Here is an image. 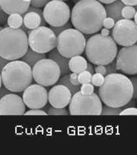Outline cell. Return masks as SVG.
<instances>
[{
	"label": "cell",
	"mask_w": 137,
	"mask_h": 155,
	"mask_svg": "<svg viewBox=\"0 0 137 155\" xmlns=\"http://www.w3.org/2000/svg\"><path fill=\"white\" fill-rule=\"evenodd\" d=\"M107 17L104 5L97 0H79L71 11V24L84 34H93L103 28Z\"/></svg>",
	"instance_id": "obj_1"
},
{
	"label": "cell",
	"mask_w": 137,
	"mask_h": 155,
	"mask_svg": "<svg viewBox=\"0 0 137 155\" xmlns=\"http://www.w3.org/2000/svg\"><path fill=\"white\" fill-rule=\"evenodd\" d=\"M98 96L105 105L123 107L132 99V84L124 74L116 72L106 75L103 85L98 89Z\"/></svg>",
	"instance_id": "obj_2"
},
{
	"label": "cell",
	"mask_w": 137,
	"mask_h": 155,
	"mask_svg": "<svg viewBox=\"0 0 137 155\" xmlns=\"http://www.w3.org/2000/svg\"><path fill=\"white\" fill-rule=\"evenodd\" d=\"M85 50L87 59L95 65H107L114 60L118 53L117 45L113 38L101 34L89 38Z\"/></svg>",
	"instance_id": "obj_3"
},
{
	"label": "cell",
	"mask_w": 137,
	"mask_h": 155,
	"mask_svg": "<svg viewBox=\"0 0 137 155\" xmlns=\"http://www.w3.org/2000/svg\"><path fill=\"white\" fill-rule=\"evenodd\" d=\"M2 84L11 92H22L33 81L32 68L22 60H13L1 72Z\"/></svg>",
	"instance_id": "obj_4"
},
{
	"label": "cell",
	"mask_w": 137,
	"mask_h": 155,
	"mask_svg": "<svg viewBox=\"0 0 137 155\" xmlns=\"http://www.w3.org/2000/svg\"><path fill=\"white\" fill-rule=\"evenodd\" d=\"M29 48L27 35L21 29L9 27L0 31V56L9 61L19 60Z\"/></svg>",
	"instance_id": "obj_5"
},
{
	"label": "cell",
	"mask_w": 137,
	"mask_h": 155,
	"mask_svg": "<svg viewBox=\"0 0 137 155\" xmlns=\"http://www.w3.org/2000/svg\"><path fill=\"white\" fill-rule=\"evenodd\" d=\"M85 45L83 34L74 28L67 29L57 36V50L66 58L81 55L85 50Z\"/></svg>",
	"instance_id": "obj_6"
},
{
	"label": "cell",
	"mask_w": 137,
	"mask_h": 155,
	"mask_svg": "<svg viewBox=\"0 0 137 155\" xmlns=\"http://www.w3.org/2000/svg\"><path fill=\"white\" fill-rule=\"evenodd\" d=\"M102 107V102L96 94L85 95L79 91L72 95L69 113L71 115H101Z\"/></svg>",
	"instance_id": "obj_7"
},
{
	"label": "cell",
	"mask_w": 137,
	"mask_h": 155,
	"mask_svg": "<svg viewBox=\"0 0 137 155\" xmlns=\"http://www.w3.org/2000/svg\"><path fill=\"white\" fill-rule=\"evenodd\" d=\"M29 47L41 54L49 53L57 46V35L50 28L39 26L28 34Z\"/></svg>",
	"instance_id": "obj_8"
},
{
	"label": "cell",
	"mask_w": 137,
	"mask_h": 155,
	"mask_svg": "<svg viewBox=\"0 0 137 155\" xmlns=\"http://www.w3.org/2000/svg\"><path fill=\"white\" fill-rule=\"evenodd\" d=\"M33 80L38 84L44 87L55 85L61 76L58 65L51 59H42L32 68Z\"/></svg>",
	"instance_id": "obj_9"
},
{
	"label": "cell",
	"mask_w": 137,
	"mask_h": 155,
	"mask_svg": "<svg viewBox=\"0 0 137 155\" xmlns=\"http://www.w3.org/2000/svg\"><path fill=\"white\" fill-rule=\"evenodd\" d=\"M43 15L45 21L50 26H61L69 21L71 10L64 1L51 0L44 7Z\"/></svg>",
	"instance_id": "obj_10"
},
{
	"label": "cell",
	"mask_w": 137,
	"mask_h": 155,
	"mask_svg": "<svg viewBox=\"0 0 137 155\" xmlns=\"http://www.w3.org/2000/svg\"><path fill=\"white\" fill-rule=\"evenodd\" d=\"M111 37L116 44L126 47L136 44L137 41V25L131 19H121L115 22Z\"/></svg>",
	"instance_id": "obj_11"
},
{
	"label": "cell",
	"mask_w": 137,
	"mask_h": 155,
	"mask_svg": "<svg viewBox=\"0 0 137 155\" xmlns=\"http://www.w3.org/2000/svg\"><path fill=\"white\" fill-rule=\"evenodd\" d=\"M117 70L128 75H136L137 73V46L136 44L123 47L116 56Z\"/></svg>",
	"instance_id": "obj_12"
},
{
	"label": "cell",
	"mask_w": 137,
	"mask_h": 155,
	"mask_svg": "<svg viewBox=\"0 0 137 155\" xmlns=\"http://www.w3.org/2000/svg\"><path fill=\"white\" fill-rule=\"evenodd\" d=\"M22 99L28 108L41 109L48 102V92L44 86L31 84L24 90Z\"/></svg>",
	"instance_id": "obj_13"
},
{
	"label": "cell",
	"mask_w": 137,
	"mask_h": 155,
	"mask_svg": "<svg viewBox=\"0 0 137 155\" xmlns=\"http://www.w3.org/2000/svg\"><path fill=\"white\" fill-rule=\"evenodd\" d=\"M26 110L23 99L13 92L0 99V115H24Z\"/></svg>",
	"instance_id": "obj_14"
},
{
	"label": "cell",
	"mask_w": 137,
	"mask_h": 155,
	"mask_svg": "<svg viewBox=\"0 0 137 155\" xmlns=\"http://www.w3.org/2000/svg\"><path fill=\"white\" fill-rule=\"evenodd\" d=\"M71 97V93L67 87L57 84L52 87L48 92V102L55 108H65L69 104Z\"/></svg>",
	"instance_id": "obj_15"
},
{
	"label": "cell",
	"mask_w": 137,
	"mask_h": 155,
	"mask_svg": "<svg viewBox=\"0 0 137 155\" xmlns=\"http://www.w3.org/2000/svg\"><path fill=\"white\" fill-rule=\"evenodd\" d=\"M0 5L6 14H24L30 6V2L23 0H0Z\"/></svg>",
	"instance_id": "obj_16"
},
{
	"label": "cell",
	"mask_w": 137,
	"mask_h": 155,
	"mask_svg": "<svg viewBox=\"0 0 137 155\" xmlns=\"http://www.w3.org/2000/svg\"><path fill=\"white\" fill-rule=\"evenodd\" d=\"M48 58L53 60L59 67L61 76H64L70 72L69 68V61L70 58H66L61 54L57 48L50 51L48 54Z\"/></svg>",
	"instance_id": "obj_17"
},
{
	"label": "cell",
	"mask_w": 137,
	"mask_h": 155,
	"mask_svg": "<svg viewBox=\"0 0 137 155\" xmlns=\"http://www.w3.org/2000/svg\"><path fill=\"white\" fill-rule=\"evenodd\" d=\"M124 5L120 0H116L111 4H105L104 6L105 12H106L107 17L113 18L114 21H117L123 19L121 12L124 8Z\"/></svg>",
	"instance_id": "obj_18"
},
{
	"label": "cell",
	"mask_w": 137,
	"mask_h": 155,
	"mask_svg": "<svg viewBox=\"0 0 137 155\" xmlns=\"http://www.w3.org/2000/svg\"><path fill=\"white\" fill-rule=\"evenodd\" d=\"M22 17H23V24L28 30H32L41 26V18L37 13L27 12L22 15Z\"/></svg>",
	"instance_id": "obj_19"
},
{
	"label": "cell",
	"mask_w": 137,
	"mask_h": 155,
	"mask_svg": "<svg viewBox=\"0 0 137 155\" xmlns=\"http://www.w3.org/2000/svg\"><path fill=\"white\" fill-rule=\"evenodd\" d=\"M87 61L81 55L71 58L69 61V68L70 71L73 73L79 74L86 70L87 67Z\"/></svg>",
	"instance_id": "obj_20"
},
{
	"label": "cell",
	"mask_w": 137,
	"mask_h": 155,
	"mask_svg": "<svg viewBox=\"0 0 137 155\" xmlns=\"http://www.w3.org/2000/svg\"><path fill=\"white\" fill-rule=\"evenodd\" d=\"M47 58V56L45 54H41L34 51L31 49L30 48H28L26 53H25L23 56L21 58V60L23 61L26 64H27L31 68L36 64L38 61L42 59H45Z\"/></svg>",
	"instance_id": "obj_21"
},
{
	"label": "cell",
	"mask_w": 137,
	"mask_h": 155,
	"mask_svg": "<svg viewBox=\"0 0 137 155\" xmlns=\"http://www.w3.org/2000/svg\"><path fill=\"white\" fill-rule=\"evenodd\" d=\"M57 84H61L67 87L71 92V94L73 95L75 93L80 91V85H73L70 82L69 80V74H66V75L62 76L61 78H59V79L57 81Z\"/></svg>",
	"instance_id": "obj_22"
},
{
	"label": "cell",
	"mask_w": 137,
	"mask_h": 155,
	"mask_svg": "<svg viewBox=\"0 0 137 155\" xmlns=\"http://www.w3.org/2000/svg\"><path fill=\"white\" fill-rule=\"evenodd\" d=\"M7 23L8 26L13 29H19L23 24V17L18 14H13L8 16Z\"/></svg>",
	"instance_id": "obj_23"
},
{
	"label": "cell",
	"mask_w": 137,
	"mask_h": 155,
	"mask_svg": "<svg viewBox=\"0 0 137 155\" xmlns=\"http://www.w3.org/2000/svg\"><path fill=\"white\" fill-rule=\"evenodd\" d=\"M43 110L45 112L47 115H57V116H61V115H68L69 113L67 110L65 108H55L52 106L49 105H45L44 107L42 108Z\"/></svg>",
	"instance_id": "obj_24"
},
{
	"label": "cell",
	"mask_w": 137,
	"mask_h": 155,
	"mask_svg": "<svg viewBox=\"0 0 137 155\" xmlns=\"http://www.w3.org/2000/svg\"><path fill=\"white\" fill-rule=\"evenodd\" d=\"M136 13V9L134 6L125 5L121 12V15L123 19H131Z\"/></svg>",
	"instance_id": "obj_25"
},
{
	"label": "cell",
	"mask_w": 137,
	"mask_h": 155,
	"mask_svg": "<svg viewBox=\"0 0 137 155\" xmlns=\"http://www.w3.org/2000/svg\"><path fill=\"white\" fill-rule=\"evenodd\" d=\"M123 110V107L114 108L111 106L104 105L102 107L101 115H119L120 112Z\"/></svg>",
	"instance_id": "obj_26"
},
{
	"label": "cell",
	"mask_w": 137,
	"mask_h": 155,
	"mask_svg": "<svg viewBox=\"0 0 137 155\" xmlns=\"http://www.w3.org/2000/svg\"><path fill=\"white\" fill-rule=\"evenodd\" d=\"M92 74L89 72L88 71L85 70L78 74V78L80 84H84L91 83Z\"/></svg>",
	"instance_id": "obj_27"
},
{
	"label": "cell",
	"mask_w": 137,
	"mask_h": 155,
	"mask_svg": "<svg viewBox=\"0 0 137 155\" xmlns=\"http://www.w3.org/2000/svg\"><path fill=\"white\" fill-rule=\"evenodd\" d=\"M104 76L101 75L100 74L95 73L94 74L92 75L91 82L94 86L100 87L101 86L103 85V84L104 82Z\"/></svg>",
	"instance_id": "obj_28"
},
{
	"label": "cell",
	"mask_w": 137,
	"mask_h": 155,
	"mask_svg": "<svg viewBox=\"0 0 137 155\" xmlns=\"http://www.w3.org/2000/svg\"><path fill=\"white\" fill-rule=\"evenodd\" d=\"M94 86L91 83H87L82 84L80 87V92L83 94L89 95L94 92Z\"/></svg>",
	"instance_id": "obj_29"
},
{
	"label": "cell",
	"mask_w": 137,
	"mask_h": 155,
	"mask_svg": "<svg viewBox=\"0 0 137 155\" xmlns=\"http://www.w3.org/2000/svg\"><path fill=\"white\" fill-rule=\"evenodd\" d=\"M51 30H53V31L55 33V34L57 35H58L59 34L61 33L62 31H63L64 30H67V29H69V28H72V24L70 23L69 21H68L67 23H66L65 24L61 25V26H57V27H53L51 26L50 28Z\"/></svg>",
	"instance_id": "obj_30"
},
{
	"label": "cell",
	"mask_w": 137,
	"mask_h": 155,
	"mask_svg": "<svg viewBox=\"0 0 137 155\" xmlns=\"http://www.w3.org/2000/svg\"><path fill=\"white\" fill-rule=\"evenodd\" d=\"M49 1L50 0H31L30 5L37 8H44Z\"/></svg>",
	"instance_id": "obj_31"
},
{
	"label": "cell",
	"mask_w": 137,
	"mask_h": 155,
	"mask_svg": "<svg viewBox=\"0 0 137 155\" xmlns=\"http://www.w3.org/2000/svg\"><path fill=\"white\" fill-rule=\"evenodd\" d=\"M104 66L105 68H106V75H109V74L117 72V69L116 67L115 60H113V62L107 64V65H105Z\"/></svg>",
	"instance_id": "obj_32"
},
{
	"label": "cell",
	"mask_w": 137,
	"mask_h": 155,
	"mask_svg": "<svg viewBox=\"0 0 137 155\" xmlns=\"http://www.w3.org/2000/svg\"><path fill=\"white\" fill-rule=\"evenodd\" d=\"M114 24H115V21H114L113 18L109 17L105 18L103 22V26L105 28L108 29V30L112 29L114 27Z\"/></svg>",
	"instance_id": "obj_33"
},
{
	"label": "cell",
	"mask_w": 137,
	"mask_h": 155,
	"mask_svg": "<svg viewBox=\"0 0 137 155\" xmlns=\"http://www.w3.org/2000/svg\"><path fill=\"white\" fill-rule=\"evenodd\" d=\"M137 114V109L135 107H127L125 109H123L120 112L119 115H136Z\"/></svg>",
	"instance_id": "obj_34"
},
{
	"label": "cell",
	"mask_w": 137,
	"mask_h": 155,
	"mask_svg": "<svg viewBox=\"0 0 137 155\" xmlns=\"http://www.w3.org/2000/svg\"><path fill=\"white\" fill-rule=\"evenodd\" d=\"M24 115H47V113L41 109H30V110L25 112Z\"/></svg>",
	"instance_id": "obj_35"
},
{
	"label": "cell",
	"mask_w": 137,
	"mask_h": 155,
	"mask_svg": "<svg viewBox=\"0 0 137 155\" xmlns=\"http://www.w3.org/2000/svg\"><path fill=\"white\" fill-rule=\"evenodd\" d=\"M69 80L70 82H71L72 84L77 86V85H81L80 83H79V78H78V74L76 73H72L71 74H69Z\"/></svg>",
	"instance_id": "obj_36"
},
{
	"label": "cell",
	"mask_w": 137,
	"mask_h": 155,
	"mask_svg": "<svg viewBox=\"0 0 137 155\" xmlns=\"http://www.w3.org/2000/svg\"><path fill=\"white\" fill-rule=\"evenodd\" d=\"M95 73L100 74L101 75L104 76L106 75V68L103 65H95L94 67Z\"/></svg>",
	"instance_id": "obj_37"
},
{
	"label": "cell",
	"mask_w": 137,
	"mask_h": 155,
	"mask_svg": "<svg viewBox=\"0 0 137 155\" xmlns=\"http://www.w3.org/2000/svg\"><path fill=\"white\" fill-rule=\"evenodd\" d=\"M8 16L3 9H0V25H4L7 22Z\"/></svg>",
	"instance_id": "obj_38"
},
{
	"label": "cell",
	"mask_w": 137,
	"mask_h": 155,
	"mask_svg": "<svg viewBox=\"0 0 137 155\" xmlns=\"http://www.w3.org/2000/svg\"><path fill=\"white\" fill-rule=\"evenodd\" d=\"M130 80L132 84V87H133V97L132 98H136V84H137V78L136 76H132L130 78Z\"/></svg>",
	"instance_id": "obj_39"
},
{
	"label": "cell",
	"mask_w": 137,
	"mask_h": 155,
	"mask_svg": "<svg viewBox=\"0 0 137 155\" xmlns=\"http://www.w3.org/2000/svg\"><path fill=\"white\" fill-rule=\"evenodd\" d=\"M9 93H11V92L6 88L4 85L2 86L1 88H0V99L3 98L5 95L8 94Z\"/></svg>",
	"instance_id": "obj_40"
},
{
	"label": "cell",
	"mask_w": 137,
	"mask_h": 155,
	"mask_svg": "<svg viewBox=\"0 0 137 155\" xmlns=\"http://www.w3.org/2000/svg\"><path fill=\"white\" fill-rule=\"evenodd\" d=\"M125 5L136 6L137 5V0H120Z\"/></svg>",
	"instance_id": "obj_41"
},
{
	"label": "cell",
	"mask_w": 137,
	"mask_h": 155,
	"mask_svg": "<svg viewBox=\"0 0 137 155\" xmlns=\"http://www.w3.org/2000/svg\"><path fill=\"white\" fill-rule=\"evenodd\" d=\"M9 62H10V61L4 59V58H2L1 56H0V73H1L3 68H4L6 64H7Z\"/></svg>",
	"instance_id": "obj_42"
},
{
	"label": "cell",
	"mask_w": 137,
	"mask_h": 155,
	"mask_svg": "<svg viewBox=\"0 0 137 155\" xmlns=\"http://www.w3.org/2000/svg\"><path fill=\"white\" fill-rule=\"evenodd\" d=\"M86 70L88 71L89 72H90L92 74V75L95 74L94 67H93V65H92L91 63H88L87 64V68H86Z\"/></svg>",
	"instance_id": "obj_43"
},
{
	"label": "cell",
	"mask_w": 137,
	"mask_h": 155,
	"mask_svg": "<svg viewBox=\"0 0 137 155\" xmlns=\"http://www.w3.org/2000/svg\"><path fill=\"white\" fill-rule=\"evenodd\" d=\"M101 34L104 35V36H107V35H109L110 34V31L107 28H101Z\"/></svg>",
	"instance_id": "obj_44"
},
{
	"label": "cell",
	"mask_w": 137,
	"mask_h": 155,
	"mask_svg": "<svg viewBox=\"0 0 137 155\" xmlns=\"http://www.w3.org/2000/svg\"><path fill=\"white\" fill-rule=\"evenodd\" d=\"M98 2H99L101 4H111V3H112L114 1H116V0H97Z\"/></svg>",
	"instance_id": "obj_45"
},
{
	"label": "cell",
	"mask_w": 137,
	"mask_h": 155,
	"mask_svg": "<svg viewBox=\"0 0 137 155\" xmlns=\"http://www.w3.org/2000/svg\"><path fill=\"white\" fill-rule=\"evenodd\" d=\"M2 86V76H1V73H0V88Z\"/></svg>",
	"instance_id": "obj_46"
},
{
	"label": "cell",
	"mask_w": 137,
	"mask_h": 155,
	"mask_svg": "<svg viewBox=\"0 0 137 155\" xmlns=\"http://www.w3.org/2000/svg\"><path fill=\"white\" fill-rule=\"evenodd\" d=\"M136 16H137V14H136H136H135V16H134V18H135V21H135L136 24V22H137V19H136Z\"/></svg>",
	"instance_id": "obj_47"
},
{
	"label": "cell",
	"mask_w": 137,
	"mask_h": 155,
	"mask_svg": "<svg viewBox=\"0 0 137 155\" xmlns=\"http://www.w3.org/2000/svg\"><path fill=\"white\" fill-rule=\"evenodd\" d=\"M23 2H30L31 0H23Z\"/></svg>",
	"instance_id": "obj_48"
},
{
	"label": "cell",
	"mask_w": 137,
	"mask_h": 155,
	"mask_svg": "<svg viewBox=\"0 0 137 155\" xmlns=\"http://www.w3.org/2000/svg\"><path fill=\"white\" fill-rule=\"evenodd\" d=\"M3 29V27H2V26H0V31H1Z\"/></svg>",
	"instance_id": "obj_49"
},
{
	"label": "cell",
	"mask_w": 137,
	"mask_h": 155,
	"mask_svg": "<svg viewBox=\"0 0 137 155\" xmlns=\"http://www.w3.org/2000/svg\"><path fill=\"white\" fill-rule=\"evenodd\" d=\"M61 1H67V0H61Z\"/></svg>",
	"instance_id": "obj_50"
}]
</instances>
